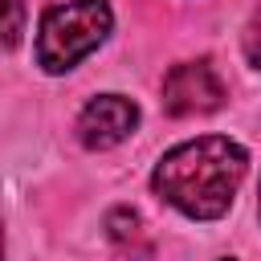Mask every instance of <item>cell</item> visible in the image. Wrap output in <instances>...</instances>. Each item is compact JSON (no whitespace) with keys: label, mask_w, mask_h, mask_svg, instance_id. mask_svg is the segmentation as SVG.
Masks as SVG:
<instances>
[{"label":"cell","mask_w":261,"mask_h":261,"mask_svg":"<svg viewBox=\"0 0 261 261\" xmlns=\"http://www.w3.org/2000/svg\"><path fill=\"white\" fill-rule=\"evenodd\" d=\"M139 126V106L122 94H98L86 102L82 118H77V139L90 147V151H106V147H118L130 130Z\"/></svg>","instance_id":"4"},{"label":"cell","mask_w":261,"mask_h":261,"mask_svg":"<svg viewBox=\"0 0 261 261\" xmlns=\"http://www.w3.org/2000/svg\"><path fill=\"white\" fill-rule=\"evenodd\" d=\"M24 37V4L0 0V49H16Z\"/></svg>","instance_id":"5"},{"label":"cell","mask_w":261,"mask_h":261,"mask_svg":"<svg viewBox=\"0 0 261 261\" xmlns=\"http://www.w3.org/2000/svg\"><path fill=\"white\" fill-rule=\"evenodd\" d=\"M228 261H232V257H228Z\"/></svg>","instance_id":"9"},{"label":"cell","mask_w":261,"mask_h":261,"mask_svg":"<svg viewBox=\"0 0 261 261\" xmlns=\"http://www.w3.org/2000/svg\"><path fill=\"white\" fill-rule=\"evenodd\" d=\"M249 155L224 135H204L171 147L151 175V188L192 220H216L232 208V196L245 179Z\"/></svg>","instance_id":"1"},{"label":"cell","mask_w":261,"mask_h":261,"mask_svg":"<svg viewBox=\"0 0 261 261\" xmlns=\"http://www.w3.org/2000/svg\"><path fill=\"white\" fill-rule=\"evenodd\" d=\"M106 228H110V237H114L118 245H126V241H139V237H143V220H139L130 208H114V212L106 216Z\"/></svg>","instance_id":"6"},{"label":"cell","mask_w":261,"mask_h":261,"mask_svg":"<svg viewBox=\"0 0 261 261\" xmlns=\"http://www.w3.org/2000/svg\"><path fill=\"white\" fill-rule=\"evenodd\" d=\"M114 12L106 0H65L45 12L37 33V65L45 73H65L90 57L110 37Z\"/></svg>","instance_id":"2"},{"label":"cell","mask_w":261,"mask_h":261,"mask_svg":"<svg viewBox=\"0 0 261 261\" xmlns=\"http://www.w3.org/2000/svg\"><path fill=\"white\" fill-rule=\"evenodd\" d=\"M224 106V82L212 69V61H184L171 65L163 77V110L175 118L212 114Z\"/></svg>","instance_id":"3"},{"label":"cell","mask_w":261,"mask_h":261,"mask_svg":"<svg viewBox=\"0 0 261 261\" xmlns=\"http://www.w3.org/2000/svg\"><path fill=\"white\" fill-rule=\"evenodd\" d=\"M241 49H245L249 65H257V69H261V8H253V16H249L245 37H241Z\"/></svg>","instance_id":"7"},{"label":"cell","mask_w":261,"mask_h":261,"mask_svg":"<svg viewBox=\"0 0 261 261\" xmlns=\"http://www.w3.org/2000/svg\"><path fill=\"white\" fill-rule=\"evenodd\" d=\"M0 261H4V232H0Z\"/></svg>","instance_id":"8"}]
</instances>
